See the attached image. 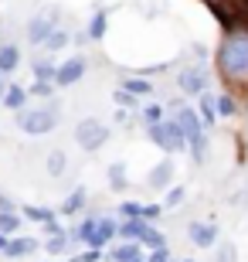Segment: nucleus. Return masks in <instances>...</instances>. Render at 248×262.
<instances>
[{
    "label": "nucleus",
    "instance_id": "9",
    "mask_svg": "<svg viewBox=\"0 0 248 262\" xmlns=\"http://www.w3.org/2000/svg\"><path fill=\"white\" fill-rule=\"evenodd\" d=\"M146 228H150V225H146L143 218H126V222L119 225V235H123L126 242H143Z\"/></svg>",
    "mask_w": 248,
    "mask_h": 262
},
{
    "label": "nucleus",
    "instance_id": "21",
    "mask_svg": "<svg viewBox=\"0 0 248 262\" xmlns=\"http://www.w3.org/2000/svg\"><path fill=\"white\" fill-rule=\"evenodd\" d=\"M105 28H109V20H105V14L99 10L96 17H92V24H88V38H92V41H99V38L105 34Z\"/></svg>",
    "mask_w": 248,
    "mask_h": 262
},
{
    "label": "nucleus",
    "instance_id": "10",
    "mask_svg": "<svg viewBox=\"0 0 248 262\" xmlns=\"http://www.w3.org/2000/svg\"><path fill=\"white\" fill-rule=\"evenodd\" d=\"M51 28H55V20H48V17H34V20H31V28H28V34H31V41H34V45H44V41L55 34Z\"/></svg>",
    "mask_w": 248,
    "mask_h": 262
},
{
    "label": "nucleus",
    "instance_id": "20",
    "mask_svg": "<svg viewBox=\"0 0 248 262\" xmlns=\"http://www.w3.org/2000/svg\"><path fill=\"white\" fill-rule=\"evenodd\" d=\"M214 113H218V102L211 96H200V119H204V126L214 123Z\"/></svg>",
    "mask_w": 248,
    "mask_h": 262
},
{
    "label": "nucleus",
    "instance_id": "22",
    "mask_svg": "<svg viewBox=\"0 0 248 262\" xmlns=\"http://www.w3.org/2000/svg\"><path fill=\"white\" fill-rule=\"evenodd\" d=\"M17 228H20V218H17V214L0 211V232L7 235V232H17Z\"/></svg>",
    "mask_w": 248,
    "mask_h": 262
},
{
    "label": "nucleus",
    "instance_id": "6",
    "mask_svg": "<svg viewBox=\"0 0 248 262\" xmlns=\"http://www.w3.org/2000/svg\"><path fill=\"white\" fill-rule=\"evenodd\" d=\"M187 235H191V242L197 245V249H211V245L218 242V228H214V225H197L194 222L191 228H187Z\"/></svg>",
    "mask_w": 248,
    "mask_h": 262
},
{
    "label": "nucleus",
    "instance_id": "44",
    "mask_svg": "<svg viewBox=\"0 0 248 262\" xmlns=\"http://www.w3.org/2000/svg\"><path fill=\"white\" fill-rule=\"evenodd\" d=\"M75 262H78V259H75Z\"/></svg>",
    "mask_w": 248,
    "mask_h": 262
},
{
    "label": "nucleus",
    "instance_id": "2",
    "mask_svg": "<svg viewBox=\"0 0 248 262\" xmlns=\"http://www.w3.org/2000/svg\"><path fill=\"white\" fill-rule=\"evenodd\" d=\"M177 123H181L184 136H187V143L194 150V160H204V119L194 109H181L177 113Z\"/></svg>",
    "mask_w": 248,
    "mask_h": 262
},
{
    "label": "nucleus",
    "instance_id": "15",
    "mask_svg": "<svg viewBox=\"0 0 248 262\" xmlns=\"http://www.w3.org/2000/svg\"><path fill=\"white\" fill-rule=\"evenodd\" d=\"M78 208H85V191L78 187V191H72V194L65 198V204H61V214H75Z\"/></svg>",
    "mask_w": 248,
    "mask_h": 262
},
{
    "label": "nucleus",
    "instance_id": "32",
    "mask_svg": "<svg viewBox=\"0 0 248 262\" xmlns=\"http://www.w3.org/2000/svg\"><path fill=\"white\" fill-rule=\"evenodd\" d=\"M116 102H119V106H136V96H129L126 89H119V92H116Z\"/></svg>",
    "mask_w": 248,
    "mask_h": 262
},
{
    "label": "nucleus",
    "instance_id": "29",
    "mask_svg": "<svg viewBox=\"0 0 248 262\" xmlns=\"http://www.w3.org/2000/svg\"><path fill=\"white\" fill-rule=\"evenodd\" d=\"M143 116L150 119V123H163V109H160V106H146Z\"/></svg>",
    "mask_w": 248,
    "mask_h": 262
},
{
    "label": "nucleus",
    "instance_id": "38",
    "mask_svg": "<svg viewBox=\"0 0 248 262\" xmlns=\"http://www.w3.org/2000/svg\"><path fill=\"white\" fill-rule=\"evenodd\" d=\"M10 208H14V204L7 201V194H0V211H10Z\"/></svg>",
    "mask_w": 248,
    "mask_h": 262
},
{
    "label": "nucleus",
    "instance_id": "17",
    "mask_svg": "<svg viewBox=\"0 0 248 262\" xmlns=\"http://www.w3.org/2000/svg\"><path fill=\"white\" fill-rule=\"evenodd\" d=\"M24 99H28V92H24V89H20V85H10L7 96H4V106H7V109H20V106H24Z\"/></svg>",
    "mask_w": 248,
    "mask_h": 262
},
{
    "label": "nucleus",
    "instance_id": "16",
    "mask_svg": "<svg viewBox=\"0 0 248 262\" xmlns=\"http://www.w3.org/2000/svg\"><path fill=\"white\" fill-rule=\"evenodd\" d=\"M17 58H20L17 48H10V45H7V48H0V72H4V75L14 72V68H17Z\"/></svg>",
    "mask_w": 248,
    "mask_h": 262
},
{
    "label": "nucleus",
    "instance_id": "1",
    "mask_svg": "<svg viewBox=\"0 0 248 262\" xmlns=\"http://www.w3.org/2000/svg\"><path fill=\"white\" fill-rule=\"evenodd\" d=\"M218 68L228 82L248 85V31H231L218 51Z\"/></svg>",
    "mask_w": 248,
    "mask_h": 262
},
{
    "label": "nucleus",
    "instance_id": "36",
    "mask_svg": "<svg viewBox=\"0 0 248 262\" xmlns=\"http://www.w3.org/2000/svg\"><path fill=\"white\" fill-rule=\"evenodd\" d=\"M143 218H160V204H146V208H143Z\"/></svg>",
    "mask_w": 248,
    "mask_h": 262
},
{
    "label": "nucleus",
    "instance_id": "7",
    "mask_svg": "<svg viewBox=\"0 0 248 262\" xmlns=\"http://www.w3.org/2000/svg\"><path fill=\"white\" fill-rule=\"evenodd\" d=\"M116 232H119V228H116L112 218H96V232L88 235V245H92V249H102V245L109 242Z\"/></svg>",
    "mask_w": 248,
    "mask_h": 262
},
{
    "label": "nucleus",
    "instance_id": "42",
    "mask_svg": "<svg viewBox=\"0 0 248 262\" xmlns=\"http://www.w3.org/2000/svg\"><path fill=\"white\" fill-rule=\"evenodd\" d=\"M184 262H191V259H184Z\"/></svg>",
    "mask_w": 248,
    "mask_h": 262
},
{
    "label": "nucleus",
    "instance_id": "8",
    "mask_svg": "<svg viewBox=\"0 0 248 262\" xmlns=\"http://www.w3.org/2000/svg\"><path fill=\"white\" fill-rule=\"evenodd\" d=\"M82 75H85V61H82V58H72V61H65V65L58 68V78H55V82H58V85H75Z\"/></svg>",
    "mask_w": 248,
    "mask_h": 262
},
{
    "label": "nucleus",
    "instance_id": "41",
    "mask_svg": "<svg viewBox=\"0 0 248 262\" xmlns=\"http://www.w3.org/2000/svg\"><path fill=\"white\" fill-rule=\"evenodd\" d=\"M133 262H143V259H133Z\"/></svg>",
    "mask_w": 248,
    "mask_h": 262
},
{
    "label": "nucleus",
    "instance_id": "34",
    "mask_svg": "<svg viewBox=\"0 0 248 262\" xmlns=\"http://www.w3.org/2000/svg\"><path fill=\"white\" fill-rule=\"evenodd\" d=\"M65 249V235H51V242H48V252H61Z\"/></svg>",
    "mask_w": 248,
    "mask_h": 262
},
{
    "label": "nucleus",
    "instance_id": "5",
    "mask_svg": "<svg viewBox=\"0 0 248 262\" xmlns=\"http://www.w3.org/2000/svg\"><path fill=\"white\" fill-rule=\"evenodd\" d=\"M17 126L31 136H41V133H51V129H55V116L44 113V109H31V113H20Z\"/></svg>",
    "mask_w": 248,
    "mask_h": 262
},
{
    "label": "nucleus",
    "instance_id": "23",
    "mask_svg": "<svg viewBox=\"0 0 248 262\" xmlns=\"http://www.w3.org/2000/svg\"><path fill=\"white\" fill-rule=\"evenodd\" d=\"M24 214H28L31 222H44V225H48V222H55V214H51L48 208H24Z\"/></svg>",
    "mask_w": 248,
    "mask_h": 262
},
{
    "label": "nucleus",
    "instance_id": "33",
    "mask_svg": "<svg viewBox=\"0 0 248 262\" xmlns=\"http://www.w3.org/2000/svg\"><path fill=\"white\" fill-rule=\"evenodd\" d=\"M146 262H170V252H167V249H153Z\"/></svg>",
    "mask_w": 248,
    "mask_h": 262
},
{
    "label": "nucleus",
    "instance_id": "35",
    "mask_svg": "<svg viewBox=\"0 0 248 262\" xmlns=\"http://www.w3.org/2000/svg\"><path fill=\"white\" fill-rule=\"evenodd\" d=\"M99 259H102V252H99V249H88V252L82 255L78 262H99Z\"/></svg>",
    "mask_w": 248,
    "mask_h": 262
},
{
    "label": "nucleus",
    "instance_id": "26",
    "mask_svg": "<svg viewBox=\"0 0 248 262\" xmlns=\"http://www.w3.org/2000/svg\"><path fill=\"white\" fill-rule=\"evenodd\" d=\"M119 211H123L126 218H143V204H136V201H126V204H119Z\"/></svg>",
    "mask_w": 248,
    "mask_h": 262
},
{
    "label": "nucleus",
    "instance_id": "31",
    "mask_svg": "<svg viewBox=\"0 0 248 262\" xmlns=\"http://www.w3.org/2000/svg\"><path fill=\"white\" fill-rule=\"evenodd\" d=\"M181 201H184V187H173L170 194H167V208H177Z\"/></svg>",
    "mask_w": 248,
    "mask_h": 262
},
{
    "label": "nucleus",
    "instance_id": "39",
    "mask_svg": "<svg viewBox=\"0 0 248 262\" xmlns=\"http://www.w3.org/2000/svg\"><path fill=\"white\" fill-rule=\"evenodd\" d=\"M7 245H10V242H7V235L0 232V252H7Z\"/></svg>",
    "mask_w": 248,
    "mask_h": 262
},
{
    "label": "nucleus",
    "instance_id": "30",
    "mask_svg": "<svg viewBox=\"0 0 248 262\" xmlns=\"http://www.w3.org/2000/svg\"><path fill=\"white\" fill-rule=\"evenodd\" d=\"M48 167H51V174H58V170H61V167H65V154H51V160H48Z\"/></svg>",
    "mask_w": 248,
    "mask_h": 262
},
{
    "label": "nucleus",
    "instance_id": "18",
    "mask_svg": "<svg viewBox=\"0 0 248 262\" xmlns=\"http://www.w3.org/2000/svg\"><path fill=\"white\" fill-rule=\"evenodd\" d=\"M34 78H38V82H55L58 68L51 65V61H34Z\"/></svg>",
    "mask_w": 248,
    "mask_h": 262
},
{
    "label": "nucleus",
    "instance_id": "43",
    "mask_svg": "<svg viewBox=\"0 0 248 262\" xmlns=\"http://www.w3.org/2000/svg\"><path fill=\"white\" fill-rule=\"evenodd\" d=\"M245 10H248V4H245Z\"/></svg>",
    "mask_w": 248,
    "mask_h": 262
},
{
    "label": "nucleus",
    "instance_id": "24",
    "mask_svg": "<svg viewBox=\"0 0 248 262\" xmlns=\"http://www.w3.org/2000/svg\"><path fill=\"white\" fill-rule=\"evenodd\" d=\"M126 92H136V96H146L150 92V82H143V78H126Z\"/></svg>",
    "mask_w": 248,
    "mask_h": 262
},
{
    "label": "nucleus",
    "instance_id": "25",
    "mask_svg": "<svg viewBox=\"0 0 248 262\" xmlns=\"http://www.w3.org/2000/svg\"><path fill=\"white\" fill-rule=\"evenodd\" d=\"M143 245H150V249H167V245H163V235L156 232V228H146V235H143Z\"/></svg>",
    "mask_w": 248,
    "mask_h": 262
},
{
    "label": "nucleus",
    "instance_id": "12",
    "mask_svg": "<svg viewBox=\"0 0 248 262\" xmlns=\"http://www.w3.org/2000/svg\"><path fill=\"white\" fill-rule=\"evenodd\" d=\"M34 249H38L34 238H14V242L7 245V255H10V259H17V255H31Z\"/></svg>",
    "mask_w": 248,
    "mask_h": 262
},
{
    "label": "nucleus",
    "instance_id": "28",
    "mask_svg": "<svg viewBox=\"0 0 248 262\" xmlns=\"http://www.w3.org/2000/svg\"><path fill=\"white\" fill-rule=\"evenodd\" d=\"M44 45H48L51 51H58V48H65V45H68V38H65V34H61V31H55V34H51V38L44 41Z\"/></svg>",
    "mask_w": 248,
    "mask_h": 262
},
{
    "label": "nucleus",
    "instance_id": "13",
    "mask_svg": "<svg viewBox=\"0 0 248 262\" xmlns=\"http://www.w3.org/2000/svg\"><path fill=\"white\" fill-rule=\"evenodd\" d=\"M181 89L184 92H200V89H204V72H184Z\"/></svg>",
    "mask_w": 248,
    "mask_h": 262
},
{
    "label": "nucleus",
    "instance_id": "40",
    "mask_svg": "<svg viewBox=\"0 0 248 262\" xmlns=\"http://www.w3.org/2000/svg\"><path fill=\"white\" fill-rule=\"evenodd\" d=\"M0 75H4V72H0ZM7 96V89H4V78H0V99Z\"/></svg>",
    "mask_w": 248,
    "mask_h": 262
},
{
    "label": "nucleus",
    "instance_id": "19",
    "mask_svg": "<svg viewBox=\"0 0 248 262\" xmlns=\"http://www.w3.org/2000/svg\"><path fill=\"white\" fill-rule=\"evenodd\" d=\"M109 187H112V191H123V187H126V167L123 164L109 167Z\"/></svg>",
    "mask_w": 248,
    "mask_h": 262
},
{
    "label": "nucleus",
    "instance_id": "4",
    "mask_svg": "<svg viewBox=\"0 0 248 262\" xmlns=\"http://www.w3.org/2000/svg\"><path fill=\"white\" fill-rule=\"evenodd\" d=\"M75 140L82 150H96V146H102L105 140H109V129L99 123V119H82L75 126Z\"/></svg>",
    "mask_w": 248,
    "mask_h": 262
},
{
    "label": "nucleus",
    "instance_id": "27",
    "mask_svg": "<svg viewBox=\"0 0 248 262\" xmlns=\"http://www.w3.org/2000/svg\"><path fill=\"white\" fill-rule=\"evenodd\" d=\"M218 113L221 116H231V113H235V99L231 96H218Z\"/></svg>",
    "mask_w": 248,
    "mask_h": 262
},
{
    "label": "nucleus",
    "instance_id": "3",
    "mask_svg": "<svg viewBox=\"0 0 248 262\" xmlns=\"http://www.w3.org/2000/svg\"><path fill=\"white\" fill-rule=\"evenodd\" d=\"M150 140L153 143H160L163 150H181L184 143H187V136H184V129H181V123L173 119V123H150Z\"/></svg>",
    "mask_w": 248,
    "mask_h": 262
},
{
    "label": "nucleus",
    "instance_id": "37",
    "mask_svg": "<svg viewBox=\"0 0 248 262\" xmlns=\"http://www.w3.org/2000/svg\"><path fill=\"white\" fill-rule=\"evenodd\" d=\"M34 92H38V96H51V82H38Z\"/></svg>",
    "mask_w": 248,
    "mask_h": 262
},
{
    "label": "nucleus",
    "instance_id": "14",
    "mask_svg": "<svg viewBox=\"0 0 248 262\" xmlns=\"http://www.w3.org/2000/svg\"><path fill=\"white\" fill-rule=\"evenodd\" d=\"M133 259H140V242H126L112 252V262H133Z\"/></svg>",
    "mask_w": 248,
    "mask_h": 262
},
{
    "label": "nucleus",
    "instance_id": "11",
    "mask_svg": "<svg viewBox=\"0 0 248 262\" xmlns=\"http://www.w3.org/2000/svg\"><path fill=\"white\" fill-rule=\"evenodd\" d=\"M170 174H173V164H170V160H163V164H160V167H156V170L150 174V187L163 191V187L170 184Z\"/></svg>",
    "mask_w": 248,
    "mask_h": 262
}]
</instances>
